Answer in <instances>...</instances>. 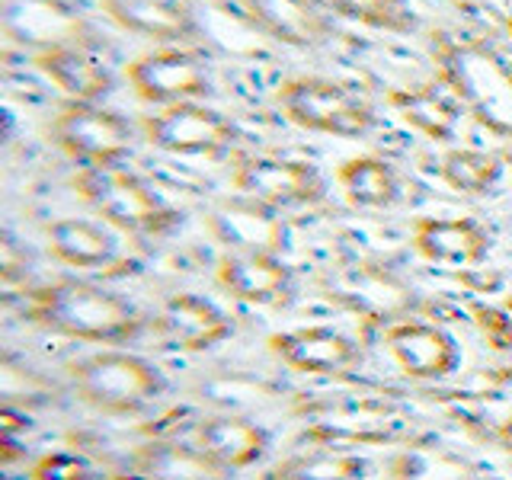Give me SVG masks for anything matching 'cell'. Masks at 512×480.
Returning <instances> with one entry per match:
<instances>
[{"label": "cell", "mask_w": 512, "mask_h": 480, "mask_svg": "<svg viewBox=\"0 0 512 480\" xmlns=\"http://www.w3.org/2000/svg\"><path fill=\"white\" fill-rule=\"evenodd\" d=\"M432 58L458 106L468 109L487 132L512 138V61L487 42L448 32H436Z\"/></svg>", "instance_id": "cell-1"}, {"label": "cell", "mask_w": 512, "mask_h": 480, "mask_svg": "<svg viewBox=\"0 0 512 480\" xmlns=\"http://www.w3.org/2000/svg\"><path fill=\"white\" fill-rule=\"evenodd\" d=\"M29 320L55 330L71 340L112 343L125 340L138 330V314L125 298L106 292L93 282L64 279L55 285L36 288L26 304Z\"/></svg>", "instance_id": "cell-2"}, {"label": "cell", "mask_w": 512, "mask_h": 480, "mask_svg": "<svg viewBox=\"0 0 512 480\" xmlns=\"http://www.w3.org/2000/svg\"><path fill=\"white\" fill-rule=\"evenodd\" d=\"M74 189L106 224L125 234H167L180 221V215L160 202L148 183H141L135 173L122 170L119 164L80 167V173L74 176Z\"/></svg>", "instance_id": "cell-3"}, {"label": "cell", "mask_w": 512, "mask_h": 480, "mask_svg": "<svg viewBox=\"0 0 512 480\" xmlns=\"http://www.w3.org/2000/svg\"><path fill=\"white\" fill-rule=\"evenodd\" d=\"M71 384L77 397L100 413H135L164 394L157 368L122 349H103L71 362Z\"/></svg>", "instance_id": "cell-4"}, {"label": "cell", "mask_w": 512, "mask_h": 480, "mask_svg": "<svg viewBox=\"0 0 512 480\" xmlns=\"http://www.w3.org/2000/svg\"><path fill=\"white\" fill-rule=\"evenodd\" d=\"M282 116L304 132L333 138H362L375 128V109L343 84L327 77H288L276 90Z\"/></svg>", "instance_id": "cell-5"}, {"label": "cell", "mask_w": 512, "mask_h": 480, "mask_svg": "<svg viewBox=\"0 0 512 480\" xmlns=\"http://www.w3.org/2000/svg\"><path fill=\"white\" fill-rule=\"evenodd\" d=\"M55 148L80 167H116L132 151V125L100 103H68L48 128Z\"/></svg>", "instance_id": "cell-6"}, {"label": "cell", "mask_w": 512, "mask_h": 480, "mask_svg": "<svg viewBox=\"0 0 512 480\" xmlns=\"http://www.w3.org/2000/svg\"><path fill=\"white\" fill-rule=\"evenodd\" d=\"M151 148L183 157H221L234 148L237 128L218 109L202 103H176L141 122Z\"/></svg>", "instance_id": "cell-7"}, {"label": "cell", "mask_w": 512, "mask_h": 480, "mask_svg": "<svg viewBox=\"0 0 512 480\" xmlns=\"http://www.w3.org/2000/svg\"><path fill=\"white\" fill-rule=\"evenodd\" d=\"M125 80L132 93L148 106H176L196 103L208 93L205 61L180 45H164L128 61Z\"/></svg>", "instance_id": "cell-8"}, {"label": "cell", "mask_w": 512, "mask_h": 480, "mask_svg": "<svg viewBox=\"0 0 512 480\" xmlns=\"http://www.w3.org/2000/svg\"><path fill=\"white\" fill-rule=\"evenodd\" d=\"M240 196H250L269 208H298L327 199V183L317 167L292 157H240L231 170Z\"/></svg>", "instance_id": "cell-9"}, {"label": "cell", "mask_w": 512, "mask_h": 480, "mask_svg": "<svg viewBox=\"0 0 512 480\" xmlns=\"http://www.w3.org/2000/svg\"><path fill=\"white\" fill-rule=\"evenodd\" d=\"M205 224L228 253H279L285 244V224L276 208L250 196L218 202L205 215Z\"/></svg>", "instance_id": "cell-10"}, {"label": "cell", "mask_w": 512, "mask_h": 480, "mask_svg": "<svg viewBox=\"0 0 512 480\" xmlns=\"http://www.w3.org/2000/svg\"><path fill=\"white\" fill-rule=\"evenodd\" d=\"M269 352L298 375H340L359 362L352 336L333 327H298L269 336Z\"/></svg>", "instance_id": "cell-11"}, {"label": "cell", "mask_w": 512, "mask_h": 480, "mask_svg": "<svg viewBox=\"0 0 512 480\" xmlns=\"http://www.w3.org/2000/svg\"><path fill=\"white\" fill-rule=\"evenodd\" d=\"M391 359L407 378L416 381H439L455 372L458 346L442 327L420 324V320H400L384 333Z\"/></svg>", "instance_id": "cell-12"}, {"label": "cell", "mask_w": 512, "mask_h": 480, "mask_svg": "<svg viewBox=\"0 0 512 480\" xmlns=\"http://www.w3.org/2000/svg\"><path fill=\"white\" fill-rule=\"evenodd\" d=\"M250 23L269 39L292 48H317L330 42L333 26L320 0H237Z\"/></svg>", "instance_id": "cell-13"}, {"label": "cell", "mask_w": 512, "mask_h": 480, "mask_svg": "<svg viewBox=\"0 0 512 480\" xmlns=\"http://www.w3.org/2000/svg\"><path fill=\"white\" fill-rule=\"evenodd\" d=\"M413 250L436 266H477L490 253V234L474 218H416Z\"/></svg>", "instance_id": "cell-14"}, {"label": "cell", "mask_w": 512, "mask_h": 480, "mask_svg": "<svg viewBox=\"0 0 512 480\" xmlns=\"http://www.w3.org/2000/svg\"><path fill=\"white\" fill-rule=\"evenodd\" d=\"M157 327L164 340L186 352H202L224 343L231 336V320L202 295H173L157 314Z\"/></svg>", "instance_id": "cell-15"}, {"label": "cell", "mask_w": 512, "mask_h": 480, "mask_svg": "<svg viewBox=\"0 0 512 480\" xmlns=\"http://www.w3.org/2000/svg\"><path fill=\"white\" fill-rule=\"evenodd\" d=\"M215 279L231 298L247 304H276L288 295V269L276 253H224Z\"/></svg>", "instance_id": "cell-16"}, {"label": "cell", "mask_w": 512, "mask_h": 480, "mask_svg": "<svg viewBox=\"0 0 512 480\" xmlns=\"http://www.w3.org/2000/svg\"><path fill=\"white\" fill-rule=\"evenodd\" d=\"M36 68L71 96V103H100L112 90V74L80 45H52L36 52Z\"/></svg>", "instance_id": "cell-17"}, {"label": "cell", "mask_w": 512, "mask_h": 480, "mask_svg": "<svg viewBox=\"0 0 512 480\" xmlns=\"http://www.w3.org/2000/svg\"><path fill=\"white\" fill-rule=\"evenodd\" d=\"M109 20L154 42H183L196 36V20L180 0H100Z\"/></svg>", "instance_id": "cell-18"}, {"label": "cell", "mask_w": 512, "mask_h": 480, "mask_svg": "<svg viewBox=\"0 0 512 480\" xmlns=\"http://www.w3.org/2000/svg\"><path fill=\"white\" fill-rule=\"evenodd\" d=\"M4 26L16 42L36 52L52 45H80L77 20L55 0H4Z\"/></svg>", "instance_id": "cell-19"}, {"label": "cell", "mask_w": 512, "mask_h": 480, "mask_svg": "<svg viewBox=\"0 0 512 480\" xmlns=\"http://www.w3.org/2000/svg\"><path fill=\"white\" fill-rule=\"evenodd\" d=\"M48 253L74 269H100L116 260V240L90 218H58L45 228Z\"/></svg>", "instance_id": "cell-20"}, {"label": "cell", "mask_w": 512, "mask_h": 480, "mask_svg": "<svg viewBox=\"0 0 512 480\" xmlns=\"http://www.w3.org/2000/svg\"><path fill=\"white\" fill-rule=\"evenodd\" d=\"M196 445L224 471H240L263 458L266 432L244 416H215L196 429Z\"/></svg>", "instance_id": "cell-21"}, {"label": "cell", "mask_w": 512, "mask_h": 480, "mask_svg": "<svg viewBox=\"0 0 512 480\" xmlns=\"http://www.w3.org/2000/svg\"><path fill=\"white\" fill-rule=\"evenodd\" d=\"M144 480H228V471L208 458L199 445L151 442L128 458Z\"/></svg>", "instance_id": "cell-22"}, {"label": "cell", "mask_w": 512, "mask_h": 480, "mask_svg": "<svg viewBox=\"0 0 512 480\" xmlns=\"http://www.w3.org/2000/svg\"><path fill=\"white\" fill-rule=\"evenodd\" d=\"M388 106L394 116L410 125L413 132L426 135L429 141H448L455 135L461 109L458 100H448L445 93L432 87H404L388 93Z\"/></svg>", "instance_id": "cell-23"}, {"label": "cell", "mask_w": 512, "mask_h": 480, "mask_svg": "<svg viewBox=\"0 0 512 480\" xmlns=\"http://www.w3.org/2000/svg\"><path fill=\"white\" fill-rule=\"evenodd\" d=\"M336 186L356 208H388L400 196V176L384 157L359 154L336 167Z\"/></svg>", "instance_id": "cell-24"}, {"label": "cell", "mask_w": 512, "mask_h": 480, "mask_svg": "<svg viewBox=\"0 0 512 480\" xmlns=\"http://www.w3.org/2000/svg\"><path fill=\"white\" fill-rule=\"evenodd\" d=\"M500 157L474 148H455L442 157L439 176L448 189L461 192V196H487V192L500 180Z\"/></svg>", "instance_id": "cell-25"}, {"label": "cell", "mask_w": 512, "mask_h": 480, "mask_svg": "<svg viewBox=\"0 0 512 480\" xmlns=\"http://www.w3.org/2000/svg\"><path fill=\"white\" fill-rule=\"evenodd\" d=\"M327 10L336 16H346L352 23L372 26L381 32H404L416 29V13L410 7V0H320Z\"/></svg>", "instance_id": "cell-26"}, {"label": "cell", "mask_w": 512, "mask_h": 480, "mask_svg": "<svg viewBox=\"0 0 512 480\" xmlns=\"http://www.w3.org/2000/svg\"><path fill=\"white\" fill-rule=\"evenodd\" d=\"M365 464L352 455L336 452H311L298 455L276 468V480H362Z\"/></svg>", "instance_id": "cell-27"}, {"label": "cell", "mask_w": 512, "mask_h": 480, "mask_svg": "<svg viewBox=\"0 0 512 480\" xmlns=\"http://www.w3.org/2000/svg\"><path fill=\"white\" fill-rule=\"evenodd\" d=\"M32 480H90V468L74 455H45L32 464Z\"/></svg>", "instance_id": "cell-28"}, {"label": "cell", "mask_w": 512, "mask_h": 480, "mask_svg": "<svg viewBox=\"0 0 512 480\" xmlns=\"http://www.w3.org/2000/svg\"><path fill=\"white\" fill-rule=\"evenodd\" d=\"M477 324L484 330L487 343L493 349H512V314H506L500 308H480Z\"/></svg>", "instance_id": "cell-29"}, {"label": "cell", "mask_w": 512, "mask_h": 480, "mask_svg": "<svg viewBox=\"0 0 512 480\" xmlns=\"http://www.w3.org/2000/svg\"><path fill=\"white\" fill-rule=\"evenodd\" d=\"M500 442H503V445L509 448V452H512V416H509V420L500 426Z\"/></svg>", "instance_id": "cell-30"}, {"label": "cell", "mask_w": 512, "mask_h": 480, "mask_svg": "<svg viewBox=\"0 0 512 480\" xmlns=\"http://www.w3.org/2000/svg\"><path fill=\"white\" fill-rule=\"evenodd\" d=\"M506 32H509V39H512V16H509V23H506Z\"/></svg>", "instance_id": "cell-31"}, {"label": "cell", "mask_w": 512, "mask_h": 480, "mask_svg": "<svg viewBox=\"0 0 512 480\" xmlns=\"http://www.w3.org/2000/svg\"><path fill=\"white\" fill-rule=\"evenodd\" d=\"M474 480H500V477H474Z\"/></svg>", "instance_id": "cell-32"}, {"label": "cell", "mask_w": 512, "mask_h": 480, "mask_svg": "<svg viewBox=\"0 0 512 480\" xmlns=\"http://www.w3.org/2000/svg\"><path fill=\"white\" fill-rule=\"evenodd\" d=\"M509 314H512V304H509Z\"/></svg>", "instance_id": "cell-33"}]
</instances>
